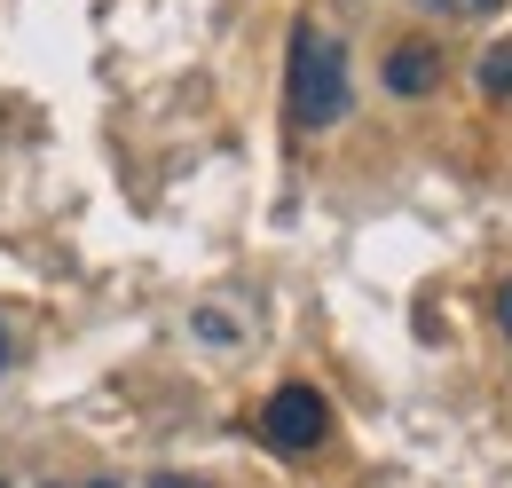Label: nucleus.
Segmentation results:
<instances>
[{
	"label": "nucleus",
	"mask_w": 512,
	"mask_h": 488,
	"mask_svg": "<svg viewBox=\"0 0 512 488\" xmlns=\"http://www.w3.org/2000/svg\"><path fill=\"white\" fill-rule=\"evenodd\" d=\"M434 79H442V48H434V40H402V48L386 56V87H394V95H426Z\"/></svg>",
	"instance_id": "obj_3"
},
{
	"label": "nucleus",
	"mask_w": 512,
	"mask_h": 488,
	"mask_svg": "<svg viewBox=\"0 0 512 488\" xmlns=\"http://www.w3.org/2000/svg\"><path fill=\"white\" fill-rule=\"evenodd\" d=\"M0 363H8V339H0Z\"/></svg>",
	"instance_id": "obj_8"
},
{
	"label": "nucleus",
	"mask_w": 512,
	"mask_h": 488,
	"mask_svg": "<svg viewBox=\"0 0 512 488\" xmlns=\"http://www.w3.org/2000/svg\"><path fill=\"white\" fill-rule=\"evenodd\" d=\"M323 433H331V410H323L316 386H276V394H268L260 441H268L276 457H308V449H323Z\"/></svg>",
	"instance_id": "obj_2"
},
{
	"label": "nucleus",
	"mask_w": 512,
	"mask_h": 488,
	"mask_svg": "<svg viewBox=\"0 0 512 488\" xmlns=\"http://www.w3.org/2000/svg\"><path fill=\"white\" fill-rule=\"evenodd\" d=\"M355 103V79H347V48L323 32V24H300L292 32V79H284V111L300 134H323V126L347 119Z\"/></svg>",
	"instance_id": "obj_1"
},
{
	"label": "nucleus",
	"mask_w": 512,
	"mask_h": 488,
	"mask_svg": "<svg viewBox=\"0 0 512 488\" xmlns=\"http://www.w3.org/2000/svg\"><path fill=\"white\" fill-rule=\"evenodd\" d=\"M87 488H111V481H87Z\"/></svg>",
	"instance_id": "obj_9"
},
{
	"label": "nucleus",
	"mask_w": 512,
	"mask_h": 488,
	"mask_svg": "<svg viewBox=\"0 0 512 488\" xmlns=\"http://www.w3.org/2000/svg\"><path fill=\"white\" fill-rule=\"evenodd\" d=\"M497 323H505V339H512V284L497 292Z\"/></svg>",
	"instance_id": "obj_7"
},
{
	"label": "nucleus",
	"mask_w": 512,
	"mask_h": 488,
	"mask_svg": "<svg viewBox=\"0 0 512 488\" xmlns=\"http://www.w3.org/2000/svg\"><path fill=\"white\" fill-rule=\"evenodd\" d=\"M434 8H442V16H497L505 0H434Z\"/></svg>",
	"instance_id": "obj_5"
},
{
	"label": "nucleus",
	"mask_w": 512,
	"mask_h": 488,
	"mask_svg": "<svg viewBox=\"0 0 512 488\" xmlns=\"http://www.w3.org/2000/svg\"><path fill=\"white\" fill-rule=\"evenodd\" d=\"M150 488H205V481H190V473H158Z\"/></svg>",
	"instance_id": "obj_6"
},
{
	"label": "nucleus",
	"mask_w": 512,
	"mask_h": 488,
	"mask_svg": "<svg viewBox=\"0 0 512 488\" xmlns=\"http://www.w3.org/2000/svg\"><path fill=\"white\" fill-rule=\"evenodd\" d=\"M481 87H489V95H512V40L481 56Z\"/></svg>",
	"instance_id": "obj_4"
}]
</instances>
